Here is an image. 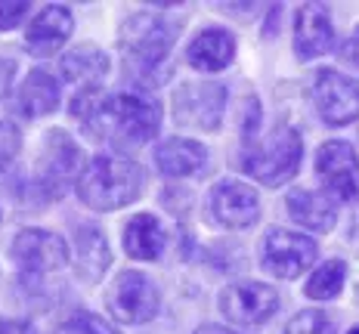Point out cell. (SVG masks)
Instances as JSON below:
<instances>
[{"label": "cell", "instance_id": "cell-1", "mask_svg": "<svg viewBox=\"0 0 359 334\" xmlns=\"http://www.w3.org/2000/svg\"><path fill=\"white\" fill-rule=\"evenodd\" d=\"M72 115L81 118L84 133L111 148L143 146L161 127V102L146 90L121 93H78L72 99Z\"/></svg>", "mask_w": 359, "mask_h": 334}, {"label": "cell", "instance_id": "cell-2", "mask_svg": "<svg viewBox=\"0 0 359 334\" xmlns=\"http://www.w3.org/2000/svg\"><path fill=\"white\" fill-rule=\"evenodd\" d=\"M180 37V22L161 13H133L118 28V47L124 53L127 74L137 81H161L164 62Z\"/></svg>", "mask_w": 359, "mask_h": 334}, {"label": "cell", "instance_id": "cell-3", "mask_svg": "<svg viewBox=\"0 0 359 334\" xmlns=\"http://www.w3.org/2000/svg\"><path fill=\"white\" fill-rule=\"evenodd\" d=\"M146 189V170L121 155H96L78 176V198L93 211H118Z\"/></svg>", "mask_w": 359, "mask_h": 334}, {"label": "cell", "instance_id": "cell-4", "mask_svg": "<svg viewBox=\"0 0 359 334\" xmlns=\"http://www.w3.org/2000/svg\"><path fill=\"white\" fill-rule=\"evenodd\" d=\"M301 158H304L301 133L288 127V124L273 127V133L264 139H257L254 133H245L242 167L248 176L269 186V189L288 183L297 174V167H301Z\"/></svg>", "mask_w": 359, "mask_h": 334}, {"label": "cell", "instance_id": "cell-5", "mask_svg": "<svg viewBox=\"0 0 359 334\" xmlns=\"http://www.w3.org/2000/svg\"><path fill=\"white\" fill-rule=\"evenodd\" d=\"M223 109H226V87L217 81H196V84H183L174 90L170 111L180 127H196V130H220Z\"/></svg>", "mask_w": 359, "mask_h": 334}, {"label": "cell", "instance_id": "cell-6", "mask_svg": "<svg viewBox=\"0 0 359 334\" xmlns=\"http://www.w3.org/2000/svg\"><path fill=\"white\" fill-rule=\"evenodd\" d=\"M161 307V294L152 285V279L137 270L118 272V279L109 288V309L121 325H143L152 322Z\"/></svg>", "mask_w": 359, "mask_h": 334}, {"label": "cell", "instance_id": "cell-7", "mask_svg": "<svg viewBox=\"0 0 359 334\" xmlns=\"http://www.w3.org/2000/svg\"><path fill=\"white\" fill-rule=\"evenodd\" d=\"M316 242L291 229H269L260 242V266L269 276L294 279L316 263Z\"/></svg>", "mask_w": 359, "mask_h": 334}, {"label": "cell", "instance_id": "cell-8", "mask_svg": "<svg viewBox=\"0 0 359 334\" xmlns=\"http://www.w3.org/2000/svg\"><path fill=\"white\" fill-rule=\"evenodd\" d=\"M279 309V291L264 281H236L220 294V313L238 328H260Z\"/></svg>", "mask_w": 359, "mask_h": 334}, {"label": "cell", "instance_id": "cell-9", "mask_svg": "<svg viewBox=\"0 0 359 334\" xmlns=\"http://www.w3.org/2000/svg\"><path fill=\"white\" fill-rule=\"evenodd\" d=\"M313 106H316L319 118L332 127L350 124L359 118V81L347 78V74L334 69H319L310 87Z\"/></svg>", "mask_w": 359, "mask_h": 334}, {"label": "cell", "instance_id": "cell-10", "mask_svg": "<svg viewBox=\"0 0 359 334\" xmlns=\"http://www.w3.org/2000/svg\"><path fill=\"white\" fill-rule=\"evenodd\" d=\"M316 174L338 202H359V158L344 139H328L316 152Z\"/></svg>", "mask_w": 359, "mask_h": 334}, {"label": "cell", "instance_id": "cell-11", "mask_svg": "<svg viewBox=\"0 0 359 334\" xmlns=\"http://www.w3.org/2000/svg\"><path fill=\"white\" fill-rule=\"evenodd\" d=\"M78 146L65 137L62 130H53L47 137V143L41 148V161H37V189L43 198H59L65 192V186L72 183V176L78 174Z\"/></svg>", "mask_w": 359, "mask_h": 334}, {"label": "cell", "instance_id": "cell-12", "mask_svg": "<svg viewBox=\"0 0 359 334\" xmlns=\"http://www.w3.org/2000/svg\"><path fill=\"white\" fill-rule=\"evenodd\" d=\"M16 266H22L25 272H53L62 270L72 257V248L62 235L47 232V229H25L13 239L10 248Z\"/></svg>", "mask_w": 359, "mask_h": 334}, {"label": "cell", "instance_id": "cell-13", "mask_svg": "<svg viewBox=\"0 0 359 334\" xmlns=\"http://www.w3.org/2000/svg\"><path fill=\"white\" fill-rule=\"evenodd\" d=\"M208 211L211 217L226 229L254 226L260 217V198L248 183L242 180H223L217 183L208 195Z\"/></svg>", "mask_w": 359, "mask_h": 334}, {"label": "cell", "instance_id": "cell-14", "mask_svg": "<svg viewBox=\"0 0 359 334\" xmlns=\"http://www.w3.org/2000/svg\"><path fill=\"white\" fill-rule=\"evenodd\" d=\"M72 25H74V16H72L69 6H62V4L43 6L25 32V50L37 59H47V56L59 53V50L69 43Z\"/></svg>", "mask_w": 359, "mask_h": 334}, {"label": "cell", "instance_id": "cell-15", "mask_svg": "<svg viewBox=\"0 0 359 334\" xmlns=\"http://www.w3.org/2000/svg\"><path fill=\"white\" fill-rule=\"evenodd\" d=\"M334 28L328 19V10L319 4H304L294 13V53L297 59H316L332 50Z\"/></svg>", "mask_w": 359, "mask_h": 334}, {"label": "cell", "instance_id": "cell-16", "mask_svg": "<svg viewBox=\"0 0 359 334\" xmlns=\"http://www.w3.org/2000/svg\"><path fill=\"white\" fill-rule=\"evenodd\" d=\"M59 74H62L65 84L78 87V93H93L100 90V81L109 74V56L100 47L81 43V47H72L59 59Z\"/></svg>", "mask_w": 359, "mask_h": 334}, {"label": "cell", "instance_id": "cell-17", "mask_svg": "<svg viewBox=\"0 0 359 334\" xmlns=\"http://www.w3.org/2000/svg\"><path fill=\"white\" fill-rule=\"evenodd\" d=\"M59 102H62V96H59V81L43 69H32L22 78L16 93H13V109H16L22 118L53 115L59 109Z\"/></svg>", "mask_w": 359, "mask_h": 334}, {"label": "cell", "instance_id": "cell-18", "mask_svg": "<svg viewBox=\"0 0 359 334\" xmlns=\"http://www.w3.org/2000/svg\"><path fill=\"white\" fill-rule=\"evenodd\" d=\"M186 59L198 71H220L236 59V37L229 32H223V28H205L189 43Z\"/></svg>", "mask_w": 359, "mask_h": 334}, {"label": "cell", "instance_id": "cell-19", "mask_svg": "<svg viewBox=\"0 0 359 334\" xmlns=\"http://www.w3.org/2000/svg\"><path fill=\"white\" fill-rule=\"evenodd\" d=\"M208 148L186 137H170L155 148V165L164 176H189L205 167Z\"/></svg>", "mask_w": 359, "mask_h": 334}, {"label": "cell", "instance_id": "cell-20", "mask_svg": "<svg viewBox=\"0 0 359 334\" xmlns=\"http://www.w3.org/2000/svg\"><path fill=\"white\" fill-rule=\"evenodd\" d=\"M164 244H168V232L152 214H137L127 220L124 226V251L133 260H158Z\"/></svg>", "mask_w": 359, "mask_h": 334}, {"label": "cell", "instance_id": "cell-21", "mask_svg": "<svg viewBox=\"0 0 359 334\" xmlns=\"http://www.w3.org/2000/svg\"><path fill=\"white\" fill-rule=\"evenodd\" d=\"M285 207L291 214V220L301 223L306 229H316V232H328V229L338 223V207L334 202H328L325 195L310 189H294L285 198Z\"/></svg>", "mask_w": 359, "mask_h": 334}, {"label": "cell", "instance_id": "cell-22", "mask_svg": "<svg viewBox=\"0 0 359 334\" xmlns=\"http://www.w3.org/2000/svg\"><path fill=\"white\" fill-rule=\"evenodd\" d=\"M74 260H78V270L84 279H100L109 266V244H106V235L102 229L90 226V223H78L74 229Z\"/></svg>", "mask_w": 359, "mask_h": 334}, {"label": "cell", "instance_id": "cell-23", "mask_svg": "<svg viewBox=\"0 0 359 334\" xmlns=\"http://www.w3.org/2000/svg\"><path fill=\"white\" fill-rule=\"evenodd\" d=\"M344 276H347V263H344V260H328V263H323L310 276L304 291H306V297H313V300H332V297L341 294Z\"/></svg>", "mask_w": 359, "mask_h": 334}, {"label": "cell", "instance_id": "cell-24", "mask_svg": "<svg viewBox=\"0 0 359 334\" xmlns=\"http://www.w3.org/2000/svg\"><path fill=\"white\" fill-rule=\"evenodd\" d=\"M282 334H338V328L323 309H304L285 325Z\"/></svg>", "mask_w": 359, "mask_h": 334}, {"label": "cell", "instance_id": "cell-25", "mask_svg": "<svg viewBox=\"0 0 359 334\" xmlns=\"http://www.w3.org/2000/svg\"><path fill=\"white\" fill-rule=\"evenodd\" d=\"M22 148V133L13 121H0V176H4V170L16 161Z\"/></svg>", "mask_w": 359, "mask_h": 334}, {"label": "cell", "instance_id": "cell-26", "mask_svg": "<svg viewBox=\"0 0 359 334\" xmlns=\"http://www.w3.org/2000/svg\"><path fill=\"white\" fill-rule=\"evenodd\" d=\"M62 334H118V328H111L109 322H102L93 313H74L69 322L62 325Z\"/></svg>", "mask_w": 359, "mask_h": 334}, {"label": "cell", "instance_id": "cell-27", "mask_svg": "<svg viewBox=\"0 0 359 334\" xmlns=\"http://www.w3.org/2000/svg\"><path fill=\"white\" fill-rule=\"evenodd\" d=\"M28 10H32V4H28V0H0V32L16 28L19 22L25 19Z\"/></svg>", "mask_w": 359, "mask_h": 334}, {"label": "cell", "instance_id": "cell-28", "mask_svg": "<svg viewBox=\"0 0 359 334\" xmlns=\"http://www.w3.org/2000/svg\"><path fill=\"white\" fill-rule=\"evenodd\" d=\"M0 334H41L25 319H0Z\"/></svg>", "mask_w": 359, "mask_h": 334}, {"label": "cell", "instance_id": "cell-29", "mask_svg": "<svg viewBox=\"0 0 359 334\" xmlns=\"http://www.w3.org/2000/svg\"><path fill=\"white\" fill-rule=\"evenodd\" d=\"M341 53H344V59H347L350 65H356V69H359V28H356V32L347 37V41H344Z\"/></svg>", "mask_w": 359, "mask_h": 334}, {"label": "cell", "instance_id": "cell-30", "mask_svg": "<svg viewBox=\"0 0 359 334\" xmlns=\"http://www.w3.org/2000/svg\"><path fill=\"white\" fill-rule=\"evenodd\" d=\"M13 74H16V62H13V59H0V96L10 93Z\"/></svg>", "mask_w": 359, "mask_h": 334}, {"label": "cell", "instance_id": "cell-31", "mask_svg": "<svg viewBox=\"0 0 359 334\" xmlns=\"http://www.w3.org/2000/svg\"><path fill=\"white\" fill-rule=\"evenodd\" d=\"M196 334H238L233 328H223V325H201V328Z\"/></svg>", "mask_w": 359, "mask_h": 334}, {"label": "cell", "instance_id": "cell-32", "mask_svg": "<svg viewBox=\"0 0 359 334\" xmlns=\"http://www.w3.org/2000/svg\"><path fill=\"white\" fill-rule=\"evenodd\" d=\"M350 334H359V328H353V331H350Z\"/></svg>", "mask_w": 359, "mask_h": 334}]
</instances>
